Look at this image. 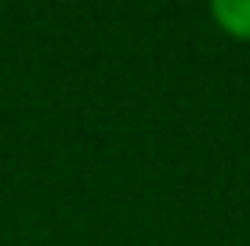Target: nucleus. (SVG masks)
Instances as JSON below:
<instances>
[{
  "mask_svg": "<svg viewBox=\"0 0 250 246\" xmlns=\"http://www.w3.org/2000/svg\"><path fill=\"white\" fill-rule=\"evenodd\" d=\"M210 19L218 22V29L229 33L232 40L250 44V0H214Z\"/></svg>",
  "mask_w": 250,
  "mask_h": 246,
  "instance_id": "obj_1",
  "label": "nucleus"
}]
</instances>
